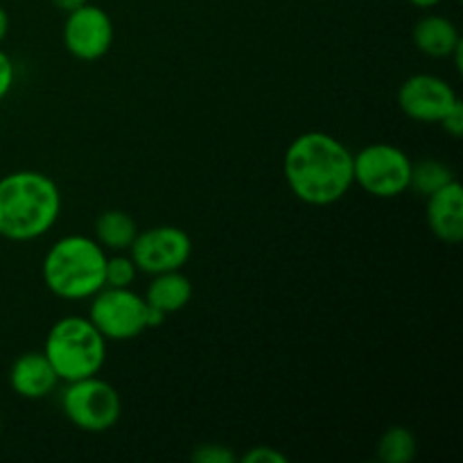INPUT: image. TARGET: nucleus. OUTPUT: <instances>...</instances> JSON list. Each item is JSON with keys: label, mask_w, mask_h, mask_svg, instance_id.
<instances>
[{"label": "nucleus", "mask_w": 463, "mask_h": 463, "mask_svg": "<svg viewBox=\"0 0 463 463\" xmlns=\"http://www.w3.org/2000/svg\"><path fill=\"white\" fill-rule=\"evenodd\" d=\"M84 3H89V0H52V5L57 9H61V12H72V9L81 7Z\"/></svg>", "instance_id": "obj_23"}, {"label": "nucleus", "mask_w": 463, "mask_h": 463, "mask_svg": "<svg viewBox=\"0 0 463 463\" xmlns=\"http://www.w3.org/2000/svg\"><path fill=\"white\" fill-rule=\"evenodd\" d=\"M7 32H9V16H7V12H5L3 5H0V43L5 41Z\"/></svg>", "instance_id": "obj_24"}, {"label": "nucleus", "mask_w": 463, "mask_h": 463, "mask_svg": "<svg viewBox=\"0 0 463 463\" xmlns=\"http://www.w3.org/2000/svg\"><path fill=\"white\" fill-rule=\"evenodd\" d=\"M428 199V224L432 233L446 244H459L463 240V188L459 181H450Z\"/></svg>", "instance_id": "obj_11"}, {"label": "nucleus", "mask_w": 463, "mask_h": 463, "mask_svg": "<svg viewBox=\"0 0 463 463\" xmlns=\"http://www.w3.org/2000/svg\"><path fill=\"white\" fill-rule=\"evenodd\" d=\"M190 298H193V283H190L188 276L181 274V269L154 274L147 294H145L147 306L156 307L163 315L184 310Z\"/></svg>", "instance_id": "obj_14"}, {"label": "nucleus", "mask_w": 463, "mask_h": 463, "mask_svg": "<svg viewBox=\"0 0 463 463\" xmlns=\"http://www.w3.org/2000/svg\"><path fill=\"white\" fill-rule=\"evenodd\" d=\"M283 175L303 203L330 206L353 188V152L326 131H306L289 143Z\"/></svg>", "instance_id": "obj_1"}, {"label": "nucleus", "mask_w": 463, "mask_h": 463, "mask_svg": "<svg viewBox=\"0 0 463 463\" xmlns=\"http://www.w3.org/2000/svg\"><path fill=\"white\" fill-rule=\"evenodd\" d=\"M61 215V193L54 179L36 170L9 172L0 179V238L39 240Z\"/></svg>", "instance_id": "obj_2"}, {"label": "nucleus", "mask_w": 463, "mask_h": 463, "mask_svg": "<svg viewBox=\"0 0 463 463\" xmlns=\"http://www.w3.org/2000/svg\"><path fill=\"white\" fill-rule=\"evenodd\" d=\"M89 319L107 342H129L147 330V301L131 288H102L90 297Z\"/></svg>", "instance_id": "obj_7"}, {"label": "nucleus", "mask_w": 463, "mask_h": 463, "mask_svg": "<svg viewBox=\"0 0 463 463\" xmlns=\"http://www.w3.org/2000/svg\"><path fill=\"white\" fill-rule=\"evenodd\" d=\"M439 125L443 127V131H446L448 136H452V138H461L463 136V102L461 99H457V102L452 104V109L441 118V122H439Z\"/></svg>", "instance_id": "obj_21"}, {"label": "nucleus", "mask_w": 463, "mask_h": 463, "mask_svg": "<svg viewBox=\"0 0 463 463\" xmlns=\"http://www.w3.org/2000/svg\"><path fill=\"white\" fill-rule=\"evenodd\" d=\"M107 251L86 235H66L48 249L43 258V283L54 297L84 301L104 288Z\"/></svg>", "instance_id": "obj_3"}, {"label": "nucleus", "mask_w": 463, "mask_h": 463, "mask_svg": "<svg viewBox=\"0 0 463 463\" xmlns=\"http://www.w3.org/2000/svg\"><path fill=\"white\" fill-rule=\"evenodd\" d=\"M455 179L457 176L450 165H446L443 161H437V158H423V161L411 165L410 188H414L423 197H430V194L441 190L443 185H448Z\"/></svg>", "instance_id": "obj_16"}, {"label": "nucleus", "mask_w": 463, "mask_h": 463, "mask_svg": "<svg viewBox=\"0 0 463 463\" xmlns=\"http://www.w3.org/2000/svg\"><path fill=\"white\" fill-rule=\"evenodd\" d=\"M9 384L14 393L25 401H41L57 389L59 378L43 351L23 353L9 369Z\"/></svg>", "instance_id": "obj_12"}, {"label": "nucleus", "mask_w": 463, "mask_h": 463, "mask_svg": "<svg viewBox=\"0 0 463 463\" xmlns=\"http://www.w3.org/2000/svg\"><path fill=\"white\" fill-rule=\"evenodd\" d=\"M411 158L401 147L373 143L353 154V184L378 199L401 197L410 190Z\"/></svg>", "instance_id": "obj_6"}, {"label": "nucleus", "mask_w": 463, "mask_h": 463, "mask_svg": "<svg viewBox=\"0 0 463 463\" xmlns=\"http://www.w3.org/2000/svg\"><path fill=\"white\" fill-rule=\"evenodd\" d=\"M63 416L81 432L99 434L111 430L122 416L120 393L107 380L90 378L66 383L61 393Z\"/></svg>", "instance_id": "obj_5"}, {"label": "nucleus", "mask_w": 463, "mask_h": 463, "mask_svg": "<svg viewBox=\"0 0 463 463\" xmlns=\"http://www.w3.org/2000/svg\"><path fill=\"white\" fill-rule=\"evenodd\" d=\"M457 99L459 95L443 77L428 72L411 75L398 89V107L416 122H441Z\"/></svg>", "instance_id": "obj_10"}, {"label": "nucleus", "mask_w": 463, "mask_h": 463, "mask_svg": "<svg viewBox=\"0 0 463 463\" xmlns=\"http://www.w3.org/2000/svg\"><path fill=\"white\" fill-rule=\"evenodd\" d=\"M136 235H138V226L134 217L125 211L111 208L95 220V240L109 251H129Z\"/></svg>", "instance_id": "obj_15"}, {"label": "nucleus", "mask_w": 463, "mask_h": 463, "mask_svg": "<svg viewBox=\"0 0 463 463\" xmlns=\"http://www.w3.org/2000/svg\"><path fill=\"white\" fill-rule=\"evenodd\" d=\"M0 430H3V419H0Z\"/></svg>", "instance_id": "obj_26"}, {"label": "nucleus", "mask_w": 463, "mask_h": 463, "mask_svg": "<svg viewBox=\"0 0 463 463\" xmlns=\"http://www.w3.org/2000/svg\"><path fill=\"white\" fill-rule=\"evenodd\" d=\"M410 3L419 9H434L437 5H441L443 0H410Z\"/></svg>", "instance_id": "obj_25"}, {"label": "nucleus", "mask_w": 463, "mask_h": 463, "mask_svg": "<svg viewBox=\"0 0 463 463\" xmlns=\"http://www.w3.org/2000/svg\"><path fill=\"white\" fill-rule=\"evenodd\" d=\"M14 80H16V68H14L12 57L5 50H0V102L12 93Z\"/></svg>", "instance_id": "obj_22"}, {"label": "nucleus", "mask_w": 463, "mask_h": 463, "mask_svg": "<svg viewBox=\"0 0 463 463\" xmlns=\"http://www.w3.org/2000/svg\"><path fill=\"white\" fill-rule=\"evenodd\" d=\"M190 457H193V461H197V463H233V461H238V457H235L229 448L222 446V443H203V446H199Z\"/></svg>", "instance_id": "obj_19"}, {"label": "nucleus", "mask_w": 463, "mask_h": 463, "mask_svg": "<svg viewBox=\"0 0 463 463\" xmlns=\"http://www.w3.org/2000/svg\"><path fill=\"white\" fill-rule=\"evenodd\" d=\"M419 452V443L411 430L393 425L383 434L378 443V457L384 463H410Z\"/></svg>", "instance_id": "obj_17"}, {"label": "nucleus", "mask_w": 463, "mask_h": 463, "mask_svg": "<svg viewBox=\"0 0 463 463\" xmlns=\"http://www.w3.org/2000/svg\"><path fill=\"white\" fill-rule=\"evenodd\" d=\"M138 276V267L131 260V256H116L107 258V267H104V288H131Z\"/></svg>", "instance_id": "obj_18"}, {"label": "nucleus", "mask_w": 463, "mask_h": 463, "mask_svg": "<svg viewBox=\"0 0 463 463\" xmlns=\"http://www.w3.org/2000/svg\"><path fill=\"white\" fill-rule=\"evenodd\" d=\"M131 260L145 274L184 269L193 256V240L179 226H154L138 231L129 247Z\"/></svg>", "instance_id": "obj_8"}, {"label": "nucleus", "mask_w": 463, "mask_h": 463, "mask_svg": "<svg viewBox=\"0 0 463 463\" xmlns=\"http://www.w3.org/2000/svg\"><path fill=\"white\" fill-rule=\"evenodd\" d=\"M414 43L419 52L432 59H443L450 57L452 50L461 43V34L450 18L428 14L414 25Z\"/></svg>", "instance_id": "obj_13"}, {"label": "nucleus", "mask_w": 463, "mask_h": 463, "mask_svg": "<svg viewBox=\"0 0 463 463\" xmlns=\"http://www.w3.org/2000/svg\"><path fill=\"white\" fill-rule=\"evenodd\" d=\"M63 45L80 61H98L113 45V21L102 7L84 3L68 12Z\"/></svg>", "instance_id": "obj_9"}, {"label": "nucleus", "mask_w": 463, "mask_h": 463, "mask_svg": "<svg viewBox=\"0 0 463 463\" xmlns=\"http://www.w3.org/2000/svg\"><path fill=\"white\" fill-rule=\"evenodd\" d=\"M59 383L90 378L107 362V339L89 317H63L50 328L43 346Z\"/></svg>", "instance_id": "obj_4"}, {"label": "nucleus", "mask_w": 463, "mask_h": 463, "mask_svg": "<svg viewBox=\"0 0 463 463\" xmlns=\"http://www.w3.org/2000/svg\"><path fill=\"white\" fill-rule=\"evenodd\" d=\"M244 463H288V455L271 446H253L251 450L240 457Z\"/></svg>", "instance_id": "obj_20"}]
</instances>
